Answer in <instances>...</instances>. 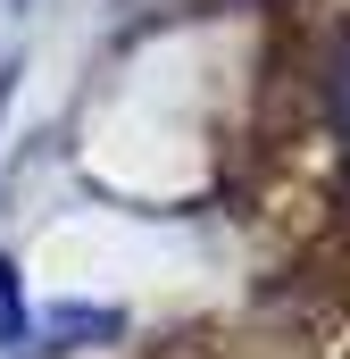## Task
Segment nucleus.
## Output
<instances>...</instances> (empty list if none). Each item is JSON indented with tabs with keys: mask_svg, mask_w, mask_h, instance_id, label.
<instances>
[{
	"mask_svg": "<svg viewBox=\"0 0 350 359\" xmlns=\"http://www.w3.org/2000/svg\"><path fill=\"white\" fill-rule=\"evenodd\" d=\"M334 126H342V142H350V34H342V50H334Z\"/></svg>",
	"mask_w": 350,
	"mask_h": 359,
	"instance_id": "f257e3e1",
	"label": "nucleus"
},
{
	"mask_svg": "<svg viewBox=\"0 0 350 359\" xmlns=\"http://www.w3.org/2000/svg\"><path fill=\"white\" fill-rule=\"evenodd\" d=\"M0 334H17V268L0 259Z\"/></svg>",
	"mask_w": 350,
	"mask_h": 359,
	"instance_id": "f03ea898",
	"label": "nucleus"
},
{
	"mask_svg": "<svg viewBox=\"0 0 350 359\" xmlns=\"http://www.w3.org/2000/svg\"><path fill=\"white\" fill-rule=\"evenodd\" d=\"M0 100H8V76H0Z\"/></svg>",
	"mask_w": 350,
	"mask_h": 359,
	"instance_id": "7ed1b4c3",
	"label": "nucleus"
}]
</instances>
